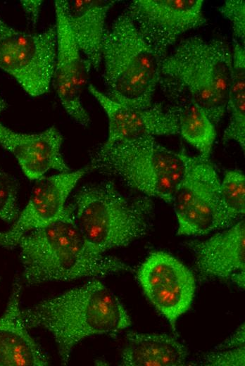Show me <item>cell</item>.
<instances>
[{
    "label": "cell",
    "instance_id": "277c9868",
    "mask_svg": "<svg viewBox=\"0 0 245 366\" xmlns=\"http://www.w3.org/2000/svg\"><path fill=\"white\" fill-rule=\"evenodd\" d=\"M73 206L82 236L98 253L127 246L145 236L153 211L149 197L129 198L111 181L82 187Z\"/></svg>",
    "mask_w": 245,
    "mask_h": 366
},
{
    "label": "cell",
    "instance_id": "d4e9b609",
    "mask_svg": "<svg viewBox=\"0 0 245 366\" xmlns=\"http://www.w3.org/2000/svg\"><path fill=\"white\" fill-rule=\"evenodd\" d=\"M244 324H242L232 335L217 346L215 351L244 346Z\"/></svg>",
    "mask_w": 245,
    "mask_h": 366
},
{
    "label": "cell",
    "instance_id": "ac0fdd59",
    "mask_svg": "<svg viewBox=\"0 0 245 366\" xmlns=\"http://www.w3.org/2000/svg\"><path fill=\"white\" fill-rule=\"evenodd\" d=\"M189 352L175 337L166 334L130 332L121 354L125 366H180Z\"/></svg>",
    "mask_w": 245,
    "mask_h": 366
},
{
    "label": "cell",
    "instance_id": "6da1fadb",
    "mask_svg": "<svg viewBox=\"0 0 245 366\" xmlns=\"http://www.w3.org/2000/svg\"><path fill=\"white\" fill-rule=\"evenodd\" d=\"M28 329L42 328L56 342L63 365L84 339L128 328L130 317L118 298L97 279L22 310Z\"/></svg>",
    "mask_w": 245,
    "mask_h": 366
},
{
    "label": "cell",
    "instance_id": "8992f818",
    "mask_svg": "<svg viewBox=\"0 0 245 366\" xmlns=\"http://www.w3.org/2000/svg\"><path fill=\"white\" fill-rule=\"evenodd\" d=\"M106 94L136 108H147L161 79V60L125 10L106 29L101 51Z\"/></svg>",
    "mask_w": 245,
    "mask_h": 366
},
{
    "label": "cell",
    "instance_id": "9c48e42d",
    "mask_svg": "<svg viewBox=\"0 0 245 366\" xmlns=\"http://www.w3.org/2000/svg\"><path fill=\"white\" fill-rule=\"evenodd\" d=\"M203 4L202 0H134L125 11L162 61L182 34L206 23Z\"/></svg>",
    "mask_w": 245,
    "mask_h": 366
},
{
    "label": "cell",
    "instance_id": "484cf974",
    "mask_svg": "<svg viewBox=\"0 0 245 366\" xmlns=\"http://www.w3.org/2000/svg\"><path fill=\"white\" fill-rule=\"evenodd\" d=\"M41 0L21 1V5L25 13L28 15L32 23L35 25L38 21L41 6Z\"/></svg>",
    "mask_w": 245,
    "mask_h": 366
},
{
    "label": "cell",
    "instance_id": "8fae6325",
    "mask_svg": "<svg viewBox=\"0 0 245 366\" xmlns=\"http://www.w3.org/2000/svg\"><path fill=\"white\" fill-rule=\"evenodd\" d=\"M89 170V167L86 166L38 179L27 205L11 227L0 232V246L15 248L25 234L57 220L66 207L68 196Z\"/></svg>",
    "mask_w": 245,
    "mask_h": 366
},
{
    "label": "cell",
    "instance_id": "cb8c5ba5",
    "mask_svg": "<svg viewBox=\"0 0 245 366\" xmlns=\"http://www.w3.org/2000/svg\"><path fill=\"white\" fill-rule=\"evenodd\" d=\"M244 346L225 350H217L208 354L203 360V365L208 366H241L244 365Z\"/></svg>",
    "mask_w": 245,
    "mask_h": 366
},
{
    "label": "cell",
    "instance_id": "7c38bea8",
    "mask_svg": "<svg viewBox=\"0 0 245 366\" xmlns=\"http://www.w3.org/2000/svg\"><path fill=\"white\" fill-rule=\"evenodd\" d=\"M54 6L57 44L52 82L68 114L77 123L87 127L90 118L83 106L82 93L87 70L69 24L68 1L56 0Z\"/></svg>",
    "mask_w": 245,
    "mask_h": 366
},
{
    "label": "cell",
    "instance_id": "4316f807",
    "mask_svg": "<svg viewBox=\"0 0 245 366\" xmlns=\"http://www.w3.org/2000/svg\"><path fill=\"white\" fill-rule=\"evenodd\" d=\"M5 107H6L5 101L0 94V115L2 113V111L4 110Z\"/></svg>",
    "mask_w": 245,
    "mask_h": 366
},
{
    "label": "cell",
    "instance_id": "e0dca14e",
    "mask_svg": "<svg viewBox=\"0 0 245 366\" xmlns=\"http://www.w3.org/2000/svg\"><path fill=\"white\" fill-rule=\"evenodd\" d=\"M115 1H68V17L75 40L84 58L87 71L97 70L101 51L106 19Z\"/></svg>",
    "mask_w": 245,
    "mask_h": 366
},
{
    "label": "cell",
    "instance_id": "9a60e30c",
    "mask_svg": "<svg viewBox=\"0 0 245 366\" xmlns=\"http://www.w3.org/2000/svg\"><path fill=\"white\" fill-rule=\"evenodd\" d=\"M196 267L203 276L230 279L245 272V227L241 219L204 241L188 244Z\"/></svg>",
    "mask_w": 245,
    "mask_h": 366
},
{
    "label": "cell",
    "instance_id": "2e32d148",
    "mask_svg": "<svg viewBox=\"0 0 245 366\" xmlns=\"http://www.w3.org/2000/svg\"><path fill=\"white\" fill-rule=\"evenodd\" d=\"M23 284L13 283L6 308L0 316V366H44L46 355L27 331L22 315Z\"/></svg>",
    "mask_w": 245,
    "mask_h": 366
},
{
    "label": "cell",
    "instance_id": "d6986e66",
    "mask_svg": "<svg viewBox=\"0 0 245 366\" xmlns=\"http://www.w3.org/2000/svg\"><path fill=\"white\" fill-rule=\"evenodd\" d=\"M167 96L177 118L179 134L199 151L200 156L209 158L216 138L215 126L189 97L175 94Z\"/></svg>",
    "mask_w": 245,
    "mask_h": 366
},
{
    "label": "cell",
    "instance_id": "7a4b0ae2",
    "mask_svg": "<svg viewBox=\"0 0 245 366\" xmlns=\"http://www.w3.org/2000/svg\"><path fill=\"white\" fill-rule=\"evenodd\" d=\"M17 247L23 282L30 286L131 270L120 259L98 253L89 246L77 225L73 204L66 205L53 222L25 234Z\"/></svg>",
    "mask_w": 245,
    "mask_h": 366
},
{
    "label": "cell",
    "instance_id": "7402d4cb",
    "mask_svg": "<svg viewBox=\"0 0 245 366\" xmlns=\"http://www.w3.org/2000/svg\"><path fill=\"white\" fill-rule=\"evenodd\" d=\"M18 185L15 179L0 168V219L14 222L18 215Z\"/></svg>",
    "mask_w": 245,
    "mask_h": 366
},
{
    "label": "cell",
    "instance_id": "ffe728a7",
    "mask_svg": "<svg viewBox=\"0 0 245 366\" xmlns=\"http://www.w3.org/2000/svg\"><path fill=\"white\" fill-rule=\"evenodd\" d=\"M232 73L228 92L227 111L230 121L224 130V143L234 141L245 149V49L233 39Z\"/></svg>",
    "mask_w": 245,
    "mask_h": 366
},
{
    "label": "cell",
    "instance_id": "ba28073f",
    "mask_svg": "<svg viewBox=\"0 0 245 366\" xmlns=\"http://www.w3.org/2000/svg\"><path fill=\"white\" fill-rule=\"evenodd\" d=\"M56 29L40 33L19 31L0 17V68L32 96L49 91L56 55Z\"/></svg>",
    "mask_w": 245,
    "mask_h": 366
},
{
    "label": "cell",
    "instance_id": "603a6c76",
    "mask_svg": "<svg viewBox=\"0 0 245 366\" xmlns=\"http://www.w3.org/2000/svg\"><path fill=\"white\" fill-rule=\"evenodd\" d=\"M221 15L230 21L234 39L244 45L245 42V1L227 0L218 8Z\"/></svg>",
    "mask_w": 245,
    "mask_h": 366
},
{
    "label": "cell",
    "instance_id": "30bf717a",
    "mask_svg": "<svg viewBox=\"0 0 245 366\" xmlns=\"http://www.w3.org/2000/svg\"><path fill=\"white\" fill-rule=\"evenodd\" d=\"M137 277L148 299L175 331L177 320L189 310L194 297L193 273L172 255L154 251L139 266Z\"/></svg>",
    "mask_w": 245,
    "mask_h": 366
},
{
    "label": "cell",
    "instance_id": "5bb4252c",
    "mask_svg": "<svg viewBox=\"0 0 245 366\" xmlns=\"http://www.w3.org/2000/svg\"><path fill=\"white\" fill-rule=\"evenodd\" d=\"M62 143V134L54 127L39 133L25 134L0 123V145L15 156L31 180H37L51 170H70L61 153Z\"/></svg>",
    "mask_w": 245,
    "mask_h": 366
},
{
    "label": "cell",
    "instance_id": "3957f363",
    "mask_svg": "<svg viewBox=\"0 0 245 366\" xmlns=\"http://www.w3.org/2000/svg\"><path fill=\"white\" fill-rule=\"evenodd\" d=\"M232 73L229 45L194 35L182 40L162 60L158 85L167 96L191 99L216 127L227 111Z\"/></svg>",
    "mask_w": 245,
    "mask_h": 366
},
{
    "label": "cell",
    "instance_id": "44dd1931",
    "mask_svg": "<svg viewBox=\"0 0 245 366\" xmlns=\"http://www.w3.org/2000/svg\"><path fill=\"white\" fill-rule=\"evenodd\" d=\"M220 196L224 211L231 223L241 220L245 213V177L241 170L226 172L220 181Z\"/></svg>",
    "mask_w": 245,
    "mask_h": 366
},
{
    "label": "cell",
    "instance_id": "4fadbf2b",
    "mask_svg": "<svg viewBox=\"0 0 245 366\" xmlns=\"http://www.w3.org/2000/svg\"><path fill=\"white\" fill-rule=\"evenodd\" d=\"M88 90L108 118V137L102 146L143 137L179 134L177 118L172 106L164 107L155 103L147 108H136L111 99L92 84L88 86Z\"/></svg>",
    "mask_w": 245,
    "mask_h": 366
},
{
    "label": "cell",
    "instance_id": "5b68a950",
    "mask_svg": "<svg viewBox=\"0 0 245 366\" xmlns=\"http://www.w3.org/2000/svg\"><path fill=\"white\" fill-rule=\"evenodd\" d=\"M194 157L167 149L154 137H143L101 146L89 167L118 177L146 196L171 203Z\"/></svg>",
    "mask_w": 245,
    "mask_h": 366
},
{
    "label": "cell",
    "instance_id": "52a82bcc",
    "mask_svg": "<svg viewBox=\"0 0 245 366\" xmlns=\"http://www.w3.org/2000/svg\"><path fill=\"white\" fill-rule=\"evenodd\" d=\"M171 203L178 235H203L233 225L224 211L220 179L209 158L194 157Z\"/></svg>",
    "mask_w": 245,
    "mask_h": 366
}]
</instances>
